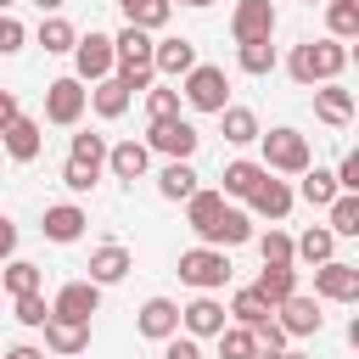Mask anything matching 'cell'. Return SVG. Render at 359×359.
Returning <instances> with one entry per match:
<instances>
[{"mask_svg": "<svg viewBox=\"0 0 359 359\" xmlns=\"http://www.w3.org/2000/svg\"><path fill=\"white\" fill-rule=\"evenodd\" d=\"M342 67H348V39H303V45H292V56H286V73L303 84V90H314V84H331V79H342Z\"/></svg>", "mask_w": 359, "mask_h": 359, "instance_id": "6da1fadb", "label": "cell"}, {"mask_svg": "<svg viewBox=\"0 0 359 359\" xmlns=\"http://www.w3.org/2000/svg\"><path fill=\"white\" fill-rule=\"evenodd\" d=\"M180 101H185L191 112H224V107H230V79H224V67L196 62V67L180 79Z\"/></svg>", "mask_w": 359, "mask_h": 359, "instance_id": "7a4b0ae2", "label": "cell"}, {"mask_svg": "<svg viewBox=\"0 0 359 359\" xmlns=\"http://www.w3.org/2000/svg\"><path fill=\"white\" fill-rule=\"evenodd\" d=\"M258 146H264V168L269 174H303L309 163H314V151H309V135H297L292 123H280V129H269V135H258Z\"/></svg>", "mask_w": 359, "mask_h": 359, "instance_id": "3957f363", "label": "cell"}, {"mask_svg": "<svg viewBox=\"0 0 359 359\" xmlns=\"http://www.w3.org/2000/svg\"><path fill=\"white\" fill-rule=\"evenodd\" d=\"M196 146H202V129L191 123V118H151V129H146V151H157V157H180V163H191L196 157Z\"/></svg>", "mask_w": 359, "mask_h": 359, "instance_id": "277c9868", "label": "cell"}, {"mask_svg": "<svg viewBox=\"0 0 359 359\" xmlns=\"http://www.w3.org/2000/svg\"><path fill=\"white\" fill-rule=\"evenodd\" d=\"M180 280L185 286H196V292H219L224 280H230V252L224 247H185L180 252Z\"/></svg>", "mask_w": 359, "mask_h": 359, "instance_id": "5b68a950", "label": "cell"}, {"mask_svg": "<svg viewBox=\"0 0 359 359\" xmlns=\"http://www.w3.org/2000/svg\"><path fill=\"white\" fill-rule=\"evenodd\" d=\"M67 56H73V79H79V84H95V79H107V73L118 67L112 34H95V28H90V34H79Z\"/></svg>", "mask_w": 359, "mask_h": 359, "instance_id": "8992f818", "label": "cell"}, {"mask_svg": "<svg viewBox=\"0 0 359 359\" xmlns=\"http://www.w3.org/2000/svg\"><path fill=\"white\" fill-rule=\"evenodd\" d=\"M84 107H90V90H84L73 73H62V79H50V84H45V123L73 129V123L84 118Z\"/></svg>", "mask_w": 359, "mask_h": 359, "instance_id": "52a82bcc", "label": "cell"}, {"mask_svg": "<svg viewBox=\"0 0 359 359\" xmlns=\"http://www.w3.org/2000/svg\"><path fill=\"white\" fill-rule=\"evenodd\" d=\"M314 297L320 303H359V264H348V258L314 264Z\"/></svg>", "mask_w": 359, "mask_h": 359, "instance_id": "ba28073f", "label": "cell"}, {"mask_svg": "<svg viewBox=\"0 0 359 359\" xmlns=\"http://www.w3.org/2000/svg\"><path fill=\"white\" fill-rule=\"evenodd\" d=\"M0 151H6L11 163H34V157L45 151V123H39V118L11 112V118L0 123Z\"/></svg>", "mask_w": 359, "mask_h": 359, "instance_id": "9c48e42d", "label": "cell"}, {"mask_svg": "<svg viewBox=\"0 0 359 359\" xmlns=\"http://www.w3.org/2000/svg\"><path fill=\"white\" fill-rule=\"evenodd\" d=\"M275 320H280L286 337H320V331H325L320 297H309V292H292L286 303H275Z\"/></svg>", "mask_w": 359, "mask_h": 359, "instance_id": "30bf717a", "label": "cell"}, {"mask_svg": "<svg viewBox=\"0 0 359 359\" xmlns=\"http://www.w3.org/2000/svg\"><path fill=\"white\" fill-rule=\"evenodd\" d=\"M230 39L247 45V39H275V0H236L230 11Z\"/></svg>", "mask_w": 359, "mask_h": 359, "instance_id": "8fae6325", "label": "cell"}, {"mask_svg": "<svg viewBox=\"0 0 359 359\" xmlns=\"http://www.w3.org/2000/svg\"><path fill=\"white\" fill-rule=\"evenodd\" d=\"M95 309H101V286H95V280H67V286L50 297V314H56V320H79V325H90Z\"/></svg>", "mask_w": 359, "mask_h": 359, "instance_id": "7c38bea8", "label": "cell"}, {"mask_svg": "<svg viewBox=\"0 0 359 359\" xmlns=\"http://www.w3.org/2000/svg\"><path fill=\"white\" fill-rule=\"evenodd\" d=\"M230 325V314H224V303L213 297V292H196L185 309H180V331L185 337H219Z\"/></svg>", "mask_w": 359, "mask_h": 359, "instance_id": "4fadbf2b", "label": "cell"}, {"mask_svg": "<svg viewBox=\"0 0 359 359\" xmlns=\"http://www.w3.org/2000/svg\"><path fill=\"white\" fill-rule=\"evenodd\" d=\"M196 67V45L185 34H168V39H151V73L157 79H185Z\"/></svg>", "mask_w": 359, "mask_h": 359, "instance_id": "5bb4252c", "label": "cell"}, {"mask_svg": "<svg viewBox=\"0 0 359 359\" xmlns=\"http://www.w3.org/2000/svg\"><path fill=\"white\" fill-rule=\"evenodd\" d=\"M84 224H90V213H84L79 202H50L45 219H39V236L56 241V247H73V241L84 236Z\"/></svg>", "mask_w": 359, "mask_h": 359, "instance_id": "9a60e30c", "label": "cell"}, {"mask_svg": "<svg viewBox=\"0 0 359 359\" xmlns=\"http://www.w3.org/2000/svg\"><path fill=\"white\" fill-rule=\"evenodd\" d=\"M292 202H297V196H292V185H286V180H275V174H264V180L252 185V196H247V213H252V219H275V224H280V219L292 213Z\"/></svg>", "mask_w": 359, "mask_h": 359, "instance_id": "2e32d148", "label": "cell"}, {"mask_svg": "<svg viewBox=\"0 0 359 359\" xmlns=\"http://www.w3.org/2000/svg\"><path fill=\"white\" fill-rule=\"evenodd\" d=\"M84 269H90L84 280H95V286H118V280L135 269V252H129V247H118V241H107V247H95V252H90V264H84Z\"/></svg>", "mask_w": 359, "mask_h": 359, "instance_id": "e0dca14e", "label": "cell"}, {"mask_svg": "<svg viewBox=\"0 0 359 359\" xmlns=\"http://www.w3.org/2000/svg\"><path fill=\"white\" fill-rule=\"evenodd\" d=\"M135 331H140V337H151V342L174 337V331H180V303H174V297H146V303H140V314H135Z\"/></svg>", "mask_w": 359, "mask_h": 359, "instance_id": "ac0fdd59", "label": "cell"}, {"mask_svg": "<svg viewBox=\"0 0 359 359\" xmlns=\"http://www.w3.org/2000/svg\"><path fill=\"white\" fill-rule=\"evenodd\" d=\"M314 118L331 123V129L353 123V90H342L337 79H331V84H314Z\"/></svg>", "mask_w": 359, "mask_h": 359, "instance_id": "d6986e66", "label": "cell"}, {"mask_svg": "<svg viewBox=\"0 0 359 359\" xmlns=\"http://www.w3.org/2000/svg\"><path fill=\"white\" fill-rule=\"evenodd\" d=\"M107 168H112V180H146V168H151V151H146V140H118V146H107Z\"/></svg>", "mask_w": 359, "mask_h": 359, "instance_id": "ffe728a7", "label": "cell"}, {"mask_svg": "<svg viewBox=\"0 0 359 359\" xmlns=\"http://www.w3.org/2000/svg\"><path fill=\"white\" fill-rule=\"evenodd\" d=\"M39 331H45V348H50L56 359H73V353L90 348V325H79V320H56V314H50Z\"/></svg>", "mask_w": 359, "mask_h": 359, "instance_id": "44dd1931", "label": "cell"}, {"mask_svg": "<svg viewBox=\"0 0 359 359\" xmlns=\"http://www.w3.org/2000/svg\"><path fill=\"white\" fill-rule=\"evenodd\" d=\"M241 241H252V213L224 202V213H219L213 230H208V247H224V252H230V247H241Z\"/></svg>", "mask_w": 359, "mask_h": 359, "instance_id": "7402d4cb", "label": "cell"}, {"mask_svg": "<svg viewBox=\"0 0 359 359\" xmlns=\"http://www.w3.org/2000/svg\"><path fill=\"white\" fill-rule=\"evenodd\" d=\"M252 292L275 309V303H286L292 292H297V264H264L258 269V280H252Z\"/></svg>", "mask_w": 359, "mask_h": 359, "instance_id": "603a6c76", "label": "cell"}, {"mask_svg": "<svg viewBox=\"0 0 359 359\" xmlns=\"http://www.w3.org/2000/svg\"><path fill=\"white\" fill-rule=\"evenodd\" d=\"M264 174H269L264 163L236 157V163H224V174H219V196H241V202H247V196H252V185H258Z\"/></svg>", "mask_w": 359, "mask_h": 359, "instance_id": "cb8c5ba5", "label": "cell"}, {"mask_svg": "<svg viewBox=\"0 0 359 359\" xmlns=\"http://www.w3.org/2000/svg\"><path fill=\"white\" fill-rule=\"evenodd\" d=\"M325 258H337V236L325 230V224H309L297 241H292V264H325Z\"/></svg>", "mask_w": 359, "mask_h": 359, "instance_id": "d4e9b609", "label": "cell"}, {"mask_svg": "<svg viewBox=\"0 0 359 359\" xmlns=\"http://www.w3.org/2000/svg\"><path fill=\"white\" fill-rule=\"evenodd\" d=\"M219 213H224V196H219V191H202V185H196V191L185 196V224H191L202 241H208V230H213Z\"/></svg>", "mask_w": 359, "mask_h": 359, "instance_id": "484cf974", "label": "cell"}, {"mask_svg": "<svg viewBox=\"0 0 359 359\" xmlns=\"http://www.w3.org/2000/svg\"><path fill=\"white\" fill-rule=\"evenodd\" d=\"M325 230L342 241V236H359V191H337L325 202Z\"/></svg>", "mask_w": 359, "mask_h": 359, "instance_id": "4316f807", "label": "cell"}, {"mask_svg": "<svg viewBox=\"0 0 359 359\" xmlns=\"http://www.w3.org/2000/svg\"><path fill=\"white\" fill-rule=\"evenodd\" d=\"M112 50H118V67H151V34L146 28L123 22V34H112Z\"/></svg>", "mask_w": 359, "mask_h": 359, "instance_id": "83f0119b", "label": "cell"}, {"mask_svg": "<svg viewBox=\"0 0 359 359\" xmlns=\"http://www.w3.org/2000/svg\"><path fill=\"white\" fill-rule=\"evenodd\" d=\"M129 101H135V95H129L112 73L90 84V107H95V118H123V112H129Z\"/></svg>", "mask_w": 359, "mask_h": 359, "instance_id": "f1b7e54d", "label": "cell"}, {"mask_svg": "<svg viewBox=\"0 0 359 359\" xmlns=\"http://www.w3.org/2000/svg\"><path fill=\"white\" fill-rule=\"evenodd\" d=\"M191 191H196V168L180 163V157H168L163 174H157V196H163V202H185Z\"/></svg>", "mask_w": 359, "mask_h": 359, "instance_id": "f546056e", "label": "cell"}, {"mask_svg": "<svg viewBox=\"0 0 359 359\" xmlns=\"http://www.w3.org/2000/svg\"><path fill=\"white\" fill-rule=\"evenodd\" d=\"M118 11H123V22H129V28H146V34H157V28L174 17V6H168V0H118Z\"/></svg>", "mask_w": 359, "mask_h": 359, "instance_id": "4dcf8cb0", "label": "cell"}, {"mask_svg": "<svg viewBox=\"0 0 359 359\" xmlns=\"http://www.w3.org/2000/svg\"><path fill=\"white\" fill-rule=\"evenodd\" d=\"M213 118L224 123V140H230V146H252V140L264 135V129H258V112H252V107H224V112H213Z\"/></svg>", "mask_w": 359, "mask_h": 359, "instance_id": "1f68e13d", "label": "cell"}, {"mask_svg": "<svg viewBox=\"0 0 359 359\" xmlns=\"http://www.w3.org/2000/svg\"><path fill=\"white\" fill-rule=\"evenodd\" d=\"M292 196H303L309 208H325V202L337 196V174H331V168H314V163H309V168L297 174V191H292Z\"/></svg>", "mask_w": 359, "mask_h": 359, "instance_id": "d6a6232c", "label": "cell"}, {"mask_svg": "<svg viewBox=\"0 0 359 359\" xmlns=\"http://www.w3.org/2000/svg\"><path fill=\"white\" fill-rule=\"evenodd\" d=\"M0 286L17 297V292H45V275H39V264H28V258H6L0 264Z\"/></svg>", "mask_w": 359, "mask_h": 359, "instance_id": "836d02e7", "label": "cell"}, {"mask_svg": "<svg viewBox=\"0 0 359 359\" xmlns=\"http://www.w3.org/2000/svg\"><path fill=\"white\" fill-rule=\"evenodd\" d=\"M34 39H39V50H45V56H67V50H73V39H79V28H73L67 17H45Z\"/></svg>", "mask_w": 359, "mask_h": 359, "instance_id": "e575fe53", "label": "cell"}, {"mask_svg": "<svg viewBox=\"0 0 359 359\" xmlns=\"http://www.w3.org/2000/svg\"><path fill=\"white\" fill-rule=\"evenodd\" d=\"M325 28L331 39H359V0H325Z\"/></svg>", "mask_w": 359, "mask_h": 359, "instance_id": "d590c367", "label": "cell"}, {"mask_svg": "<svg viewBox=\"0 0 359 359\" xmlns=\"http://www.w3.org/2000/svg\"><path fill=\"white\" fill-rule=\"evenodd\" d=\"M236 62H241V73L264 79V73H275V45L269 39H247V45H236Z\"/></svg>", "mask_w": 359, "mask_h": 359, "instance_id": "8d00e7d4", "label": "cell"}, {"mask_svg": "<svg viewBox=\"0 0 359 359\" xmlns=\"http://www.w3.org/2000/svg\"><path fill=\"white\" fill-rule=\"evenodd\" d=\"M224 314H230L236 325H258V320H264V314H275V309H269V303H264L252 286H241V292L230 297V309H224Z\"/></svg>", "mask_w": 359, "mask_h": 359, "instance_id": "74e56055", "label": "cell"}, {"mask_svg": "<svg viewBox=\"0 0 359 359\" xmlns=\"http://www.w3.org/2000/svg\"><path fill=\"white\" fill-rule=\"evenodd\" d=\"M213 342H219V359H252V353H258L252 331H247V325H236V320H230V325H224Z\"/></svg>", "mask_w": 359, "mask_h": 359, "instance_id": "f35d334b", "label": "cell"}, {"mask_svg": "<svg viewBox=\"0 0 359 359\" xmlns=\"http://www.w3.org/2000/svg\"><path fill=\"white\" fill-rule=\"evenodd\" d=\"M11 303H17V325H28V331H39V325L50 320V303H45V292H17Z\"/></svg>", "mask_w": 359, "mask_h": 359, "instance_id": "ab89813d", "label": "cell"}, {"mask_svg": "<svg viewBox=\"0 0 359 359\" xmlns=\"http://www.w3.org/2000/svg\"><path fill=\"white\" fill-rule=\"evenodd\" d=\"M67 157L73 163H90V168H107V135H73Z\"/></svg>", "mask_w": 359, "mask_h": 359, "instance_id": "60d3db41", "label": "cell"}, {"mask_svg": "<svg viewBox=\"0 0 359 359\" xmlns=\"http://www.w3.org/2000/svg\"><path fill=\"white\" fill-rule=\"evenodd\" d=\"M62 185H67L73 196H84V191H95V185H101V168H90V163H73V157H67V163H62Z\"/></svg>", "mask_w": 359, "mask_h": 359, "instance_id": "b9f144b4", "label": "cell"}, {"mask_svg": "<svg viewBox=\"0 0 359 359\" xmlns=\"http://www.w3.org/2000/svg\"><path fill=\"white\" fill-rule=\"evenodd\" d=\"M258 258H264V264H292V236L269 224V230L258 236Z\"/></svg>", "mask_w": 359, "mask_h": 359, "instance_id": "7bdbcfd3", "label": "cell"}, {"mask_svg": "<svg viewBox=\"0 0 359 359\" xmlns=\"http://www.w3.org/2000/svg\"><path fill=\"white\" fill-rule=\"evenodd\" d=\"M247 331H252V342H258V353H280V348L292 342V337L280 331V320H275V314H264V320H258V325H247Z\"/></svg>", "mask_w": 359, "mask_h": 359, "instance_id": "ee69618b", "label": "cell"}, {"mask_svg": "<svg viewBox=\"0 0 359 359\" xmlns=\"http://www.w3.org/2000/svg\"><path fill=\"white\" fill-rule=\"evenodd\" d=\"M146 112H151V118H174V112H180V90H174V84H151V90H146Z\"/></svg>", "mask_w": 359, "mask_h": 359, "instance_id": "f6af8a7d", "label": "cell"}, {"mask_svg": "<svg viewBox=\"0 0 359 359\" xmlns=\"http://www.w3.org/2000/svg\"><path fill=\"white\" fill-rule=\"evenodd\" d=\"M22 45H28V28H22L11 11H0V56H17Z\"/></svg>", "mask_w": 359, "mask_h": 359, "instance_id": "bcb514c9", "label": "cell"}, {"mask_svg": "<svg viewBox=\"0 0 359 359\" xmlns=\"http://www.w3.org/2000/svg\"><path fill=\"white\" fill-rule=\"evenodd\" d=\"M112 79H118L129 95H146V90L157 84V73H151V67H112Z\"/></svg>", "mask_w": 359, "mask_h": 359, "instance_id": "7dc6e473", "label": "cell"}, {"mask_svg": "<svg viewBox=\"0 0 359 359\" xmlns=\"http://www.w3.org/2000/svg\"><path fill=\"white\" fill-rule=\"evenodd\" d=\"M331 174H337V191H359V151H342V163Z\"/></svg>", "mask_w": 359, "mask_h": 359, "instance_id": "c3c4849f", "label": "cell"}, {"mask_svg": "<svg viewBox=\"0 0 359 359\" xmlns=\"http://www.w3.org/2000/svg\"><path fill=\"white\" fill-rule=\"evenodd\" d=\"M163 359H202V348H196V337H163Z\"/></svg>", "mask_w": 359, "mask_h": 359, "instance_id": "681fc988", "label": "cell"}, {"mask_svg": "<svg viewBox=\"0 0 359 359\" xmlns=\"http://www.w3.org/2000/svg\"><path fill=\"white\" fill-rule=\"evenodd\" d=\"M6 258H17V224L0 213V264H6Z\"/></svg>", "mask_w": 359, "mask_h": 359, "instance_id": "f907efd6", "label": "cell"}, {"mask_svg": "<svg viewBox=\"0 0 359 359\" xmlns=\"http://www.w3.org/2000/svg\"><path fill=\"white\" fill-rule=\"evenodd\" d=\"M0 359H45V348H34V342H17V348H6Z\"/></svg>", "mask_w": 359, "mask_h": 359, "instance_id": "816d5d0a", "label": "cell"}, {"mask_svg": "<svg viewBox=\"0 0 359 359\" xmlns=\"http://www.w3.org/2000/svg\"><path fill=\"white\" fill-rule=\"evenodd\" d=\"M11 112H17V95H11V90H0V123H6Z\"/></svg>", "mask_w": 359, "mask_h": 359, "instance_id": "f5cc1de1", "label": "cell"}, {"mask_svg": "<svg viewBox=\"0 0 359 359\" xmlns=\"http://www.w3.org/2000/svg\"><path fill=\"white\" fill-rule=\"evenodd\" d=\"M34 6H39V11H50V17H56V11H62V6H67V0H34Z\"/></svg>", "mask_w": 359, "mask_h": 359, "instance_id": "db71d44e", "label": "cell"}, {"mask_svg": "<svg viewBox=\"0 0 359 359\" xmlns=\"http://www.w3.org/2000/svg\"><path fill=\"white\" fill-rule=\"evenodd\" d=\"M168 6H191V11H202V6H213V0H168Z\"/></svg>", "mask_w": 359, "mask_h": 359, "instance_id": "11a10c76", "label": "cell"}, {"mask_svg": "<svg viewBox=\"0 0 359 359\" xmlns=\"http://www.w3.org/2000/svg\"><path fill=\"white\" fill-rule=\"evenodd\" d=\"M286 359H309V353H292V348H286Z\"/></svg>", "mask_w": 359, "mask_h": 359, "instance_id": "9f6ffc18", "label": "cell"}, {"mask_svg": "<svg viewBox=\"0 0 359 359\" xmlns=\"http://www.w3.org/2000/svg\"><path fill=\"white\" fill-rule=\"evenodd\" d=\"M11 6H17V0H0V11H11Z\"/></svg>", "mask_w": 359, "mask_h": 359, "instance_id": "6f0895ef", "label": "cell"}, {"mask_svg": "<svg viewBox=\"0 0 359 359\" xmlns=\"http://www.w3.org/2000/svg\"><path fill=\"white\" fill-rule=\"evenodd\" d=\"M309 6H314V0H309Z\"/></svg>", "mask_w": 359, "mask_h": 359, "instance_id": "680465c9", "label": "cell"}]
</instances>
